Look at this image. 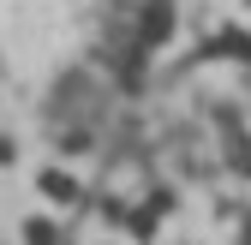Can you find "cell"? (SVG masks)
<instances>
[{
    "label": "cell",
    "mask_w": 251,
    "mask_h": 245,
    "mask_svg": "<svg viewBox=\"0 0 251 245\" xmlns=\"http://www.w3.org/2000/svg\"><path fill=\"white\" fill-rule=\"evenodd\" d=\"M42 192H48V197H60V203H72V197H78V186H72L66 173H42Z\"/></svg>",
    "instance_id": "6da1fadb"
},
{
    "label": "cell",
    "mask_w": 251,
    "mask_h": 245,
    "mask_svg": "<svg viewBox=\"0 0 251 245\" xmlns=\"http://www.w3.org/2000/svg\"><path fill=\"white\" fill-rule=\"evenodd\" d=\"M24 239H30V245H60V233H54V221H42V216H36V221L24 227Z\"/></svg>",
    "instance_id": "7a4b0ae2"
},
{
    "label": "cell",
    "mask_w": 251,
    "mask_h": 245,
    "mask_svg": "<svg viewBox=\"0 0 251 245\" xmlns=\"http://www.w3.org/2000/svg\"><path fill=\"white\" fill-rule=\"evenodd\" d=\"M245 245H251V227H245Z\"/></svg>",
    "instance_id": "3957f363"
}]
</instances>
